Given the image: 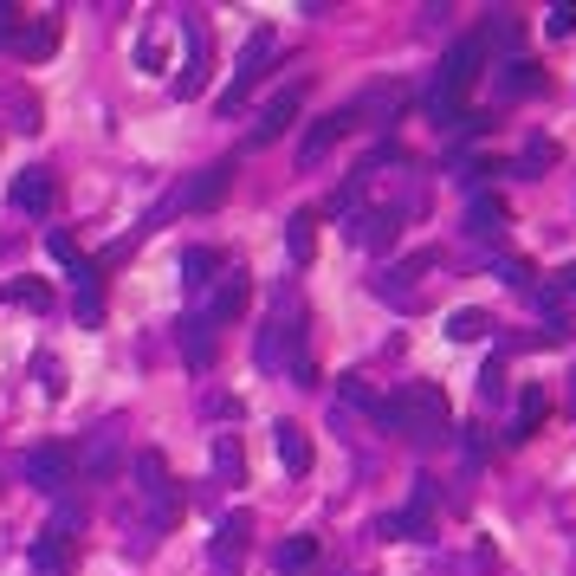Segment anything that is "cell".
<instances>
[{
	"mask_svg": "<svg viewBox=\"0 0 576 576\" xmlns=\"http://www.w3.org/2000/svg\"><path fill=\"white\" fill-rule=\"evenodd\" d=\"M544 33H551V39H570V33H576V7H551V13H544Z\"/></svg>",
	"mask_w": 576,
	"mask_h": 576,
	"instance_id": "obj_43",
	"label": "cell"
},
{
	"mask_svg": "<svg viewBox=\"0 0 576 576\" xmlns=\"http://www.w3.org/2000/svg\"><path fill=\"white\" fill-rule=\"evenodd\" d=\"M350 130H356V104H350V111H331V117H318V123L305 130V143H298V169H318V162L331 156V149L344 143Z\"/></svg>",
	"mask_w": 576,
	"mask_h": 576,
	"instance_id": "obj_13",
	"label": "cell"
},
{
	"mask_svg": "<svg viewBox=\"0 0 576 576\" xmlns=\"http://www.w3.org/2000/svg\"><path fill=\"white\" fill-rule=\"evenodd\" d=\"M395 408H402V441L441 447L447 434H454V408H447V389H441V382H402Z\"/></svg>",
	"mask_w": 576,
	"mask_h": 576,
	"instance_id": "obj_2",
	"label": "cell"
},
{
	"mask_svg": "<svg viewBox=\"0 0 576 576\" xmlns=\"http://www.w3.org/2000/svg\"><path fill=\"white\" fill-rule=\"evenodd\" d=\"M20 473H26V486L46 492V499H72V492H78V454H72V447H59V441L26 447Z\"/></svg>",
	"mask_w": 576,
	"mask_h": 576,
	"instance_id": "obj_3",
	"label": "cell"
},
{
	"mask_svg": "<svg viewBox=\"0 0 576 576\" xmlns=\"http://www.w3.org/2000/svg\"><path fill=\"white\" fill-rule=\"evenodd\" d=\"M337 395H344V402L356 408V415H369V421H376V415H382V402H389V395H382V389H376V382H369V376H363V369H350V376H344V382H337Z\"/></svg>",
	"mask_w": 576,
	"mask_h": 576,
	"instance_id": "obj_32",
	"label": "cell"
},
{
	"mask_svg": "<svg viewBox=\"0 0 576 576\" xmlns=\"http://www.w3.org/2000/svg\"><path fill=\"white\" fill-rule=\"evenodd\" d=\"M285 253H292V266H311V259H318V208H298L292 221H285Z\"/></svg>",
	"mask_w": 576,
	"mask_h": 576,
	"instance_id": "obj_26",
	"label": "cell"
},
{
	"mask_svg": "<svg viewBox=\"0 0 576 576\" xmlns=\"http://www.w3.org/2000/svg\"><path fill=\"white\" fill-rule=\"evenodd\" d=\"M130 473H136V492H143L149 505H162V499H169V492H175V479H169V460H162L156 447H143Z\"/></svg>",
	"mask_w": 576,
	"mask_h": 576,
	"instance_id": "obj_24",
	"label": "cell"
},
{
	"mask_svg": "<svg viewBox=\"0 0 576 576\" xmlns=\"http://www.w3.org/2000/svg\"><path fill=\"white\" fill-rule=\"evenodd\" d=\"M78 570V544L59 531H39L33 538V576H72Z\"/></svg>",
	"mask_w": 576,
	"mask_h": 576,
	"instance_id": "obj_21",
	"label": "cell"
},
{
	"mask_svg": "<svg viewBox=\"0 0 576 576\" xmlns=\"http://www.w3.org/2000/svg\"><path fill=\"white\" fill-rule=\"evenodd\" d=\"M318 564H324V544L311 538V531H292V538L272 551V570L279 576H318Z\"/></svg>",
	"mask_w": 576,
	"mask_h": 576,
	"instance_id": "obj_18",
	"label": "cell"
},
{
	"mask_svg": "<svg viewBox=\"0 0 576 576\" xmlns=\"http://www.w3.org/2000/svg\"><path fill=\"white\" fill-rule=\"evenodd\" d=\"M65 279H72V311H78V324H104V266H98V259L78 253L72 266H65Z\"/></svg>",
	"mask_w": 576,
	"mask_h": 576,
	"instance_id": "obj_10",
	"label": "cell"
},
{
	"mask_svg": "<svg viewBox=\"0 0 576 576\" xmlns=\"http://www.w3.org/2000/svg\"><path fill=\"white\" fill-rule=\"evenodd\" d=\"M570 576H576V557H570Z\"/></svg>",
	"mask_w": 576,
	"mask_h": 576,
	"instance_id": "obj_47",
	"label": "cell"
},
{
	"mask_svg": "<svg viewBox=\"0 0 576 576\" xmlns=\"http://www.w3.org/2000/svg\"><path fill=\"white\" fill-rule=\"evenodd\" d=\"M13 52H20V59H52V52H59V20L20 26V33H13Z\"/></svg>",
	"mask_w": 576,
	"mask_h": 576,
	"instance_id": "obj_30",
	"label": "cell"
},
{
	"mask_svg": "<svg viewBox=\"0 0 576 576\" xmlns=\"http://www.w3.org/2000/svg\"><path fill=\"white\" fill-rule=\"evenodd\" d=\"M305 344H311L305 298H298V285L285 279L279 292H272V318H266V331L253 337V363L266 369V376H279V369H298V363H311V356H305Z\"/></svg>",
	"mask_w": 576,
	"mask_h": 576,
	"instance_id": "obj_1",
	"label": "cell"
},
{
	"mask_svg": "<svg viewBox=\"0 0 576 576\" xmlns=\"http://www.w3.org/2000/svg\"><path fill=\"white\" fill-rule=\"evenodd\" d=\"M208 466H214V486H246V447H240V434H214V441H208Z\"/></svg>",
	"mask_w": 576,
	"mask_h": 576,
	"instance_id": "obj_22",
	"label": "cell"
},
{
	"mask_svg": "<svg viewBox=\"0 0 576 576\" xmlns=\"http://www.w3.org/2000/svg\"><path fill=\"white\" fill-rule=\"evenodd\" d=\"M175 344H182V363L195 369V376H208V369H214V331L201 324V311H188V318L175 324Z\"/></svg>",
	"mask_w": 576,
	"mask_h": 576,
	"instance_id": "obj_20",
	"label": "cell"
},
{
	"mask_svg": "<svg viewBox=\"0 0 576 576\" xmlns=\"http://www.w3.org/2000/svg\"><path fill=\"white\" fill-rule=\"evenodd\" d=\"M7 201L20 214H33V221H46L52 201H59V175H52V169H20V175H13V188H7Z\"/></svg>",
	"mask_w": 576,
	"mask_h": 576,
	"instance_id": "obj_14",
	"label": "cell"
},
{
	"mask_svg": "<svg viewBox=\"0 0 576 576\" xmlns=\"http://www.w3.org/2000/svg\"><path fill=\"white\" fill-rule=\"evenodd\" d=\"M272 441H279V466H285L292 479L311 473V434L298 428V421H279V428H272Z\"/></svg>",
	"mask_w": 576,
	"mask_h": 576,
	"instance_id": "obj_25",
	"label": "cell"
},
{
	"mask_svg": "<svg viewBox=\"0 0 576 576\" xmlns=\"http://www.w3.org/2000/svg\"><path fill=\"white\" fill-rule=\"evenodd\" d=\"M46 253H52V259H65V266H72V259H78L72 233H65V227H46Z\"/></svg>",
	"mask_w": 576,
	"mask_h": 576,
	"instance_id": "obj_44",
	"label": "cell"
},
{
	"mask_svg": "<svg viewBox=\"0 0 576 576\" xmlns=\"http://www.w3.org/2000/svg\"><path fill=\"white\" fill-rule=\"evenodd\" d=\"M499 279L518 285V292H531V285H538V272H531V259H499Z\"/></svg>",
	"mask_w": 576,
	"mask_h": 576,
	"instance_id": "obj_39",
	"label": "cell"
},
{
	"mask_svg": "<svg viewBox=\"0 0 576 576\" xmlns=\"http://www.w3.org/2000/svg\"><path fill=\"white\" fill-rule=\"evenodd\" d=\"M221 266H227V259L214 253V246H188V253H182V285H188V292H208Z\"/></svg>",
	"mask_w": 576,
	"mask_h": 576,
	"instance_id": "obj_31",
	"label": "cell"
},
{
	"mask_svg": "<svg viewBox=\"0 0 576 576\" xmlns=\"http://www.w3.org/2000/svg\"><path fill=\"white\" fill-rule=\"evenodd\" d=\"M201 415H208V421H214V415H221V421H240V395H227V389L208 395V402H201Z\"/></svg>",
	"mask_w": 576,
	"mask_h": 576,
	"instance_id": "obj_42",
	"label": "cell"
},
{
	"mask_svg": "<svg viewBox=\"0 0 576 576\" xmlns=\"http://www.w3.org/2000/svg\"><path fill=\"white\" fill-rule=\"evenodd\" d=\"M434 505H441V479H415V492H408V512H421V518H428Z\"/></svg>",
	"mask_w": 576,
	"mask_h": 576,
	"instance_id": "obj_38",
	"label": "cell"
},
{
	"mask_svg": "<svg viewBox=\"0 0 576 576\" xmlns=\"http://www.w3.org/2000/svg\"><path fill=\"white\" fill-rule=\"evenodd\" d=\"M408 104H415V85H376V91H363L356 98V117H369V130H395V123L408 117Z\"/></svg>",
	"mask_w": 576,
	"mask_h": 576,
	"instance_id": "obj_12",
	"label": "cell"
},
{
	"mask_svg": "<svg viewBox=\"0 0 576 576\" xmlns=\"http://www.w3.org/2000/svg\"><path fill=\"white\" fill-rule=\"evenodd\" d=\"M544 415H551V402H544V389H525V402H518V415H512V434H505V447H525L531 434L544 428Z\"/></svg>",
	"mask_w": 576,
	"mask_h": 576,
	"instance_id": "obj_29",
	"label": "cell"
},
{
	"mask_svg": "<svg viewBox=\"0 0 576 576\" xmlns=\"http://www.w3.org/2000/svg\"><path fill=\"white\" fill-rule=\"evenodd\" d=\"M182 39H188V52H182V72H175V98H201L208 91V26L188 20Z\"/></svg>",
	"mask_w": 576,
	"mask_h": 576,
	"instance_id": "obj_15",
	"label": "cell"
},
{
	"mask_svg": "<svg viewBox=\"0 0 576 576\" xmlns=\"http://www.w3.org/2000/svg\"><path fill=\"white\" fill-rule=\"evenodd\" d=\"M551 169H557V143H551V136H531V143L512 156V175H518V182H544Z\"/></svg>",
	"mask_w": 576,
	"mask_h": 576,
	"instance_id": "obj_27",
	"label": "cell"
},
{
	"mask_svg": "<svg viewBox=\"0 0 576 576\" xmlns=\"http://www.w3.org/2000/svg\"><path fill=\"white\" fill-rule=\"evenodd\" d=\"M376 531H382V538H395V544H428V538H434V518H421V512H389V518H376Z\"/></svg>",
	"mask_w": 576,
	"mask_h": 576,
	"instance_id": "obj_34",
	"label": "cell"
},
{
	"mask_svg": "<svg viewBox=\"0 0 576 576\" xmlns=\"http://www.w3.org/2000/svg\"><path fill=\"white\" fill-rule=\"evenodd\" d=\"M428 272H434V253H415V259H402V266L376 272L369 292H376L382 305H395V311H415L421 305V279H428Z\"/></svg>",
	"mask_w": 576,
	"mask_h": 576,
	"instance_id": "obj_5",
	"label": "cell"
},
{
	"mask_svg": "<svg viewBox=\"0 0 576 576\" xmlns=\"http://www.w3.org/2000/svg\"><path fill=\"white\" fill-rule=\"evenodd\" d=\"M227 188H233V162L195 169L182 188H175V208H182V214H208V208H221V201H227Z\"/></svg>",
	"mask_w": 576,
	"mask_h": 576,
	"instance_id": "obj_9",
	"label": "cell"
},
{
	"mask_svg": "<svg viewBox=\"0 0 576 576\" xmlns=\"http://www.w3.org/2000/svg\"><path fill=\"white\" fill-rule=\"evenodd\" d=\"M13 117H20V123H13L20 136H33V130H39V104L26 98V91H13Z\"/></svg>",
	"mask_w": 576,
	"mask_h": 576,
	"instance_id": "obj_41",
	"label": "cell"
},
{
	"mask_svg": "<svg viewBox=\"0 0 576 576\" xmlns=\"http://www.w3.org/2000/svg\"><path fill=\"white\" fill-rule=\"evenodd\" d=\"M298 111H305V85H285V91H272V98H266V111H259V123L246 130V149H266V143H279V136L298 123Z\"/></svg>",
	"mask_w": 576,
	"mask_h": 576,
	"instance_id": "obj_8",
	"label": "cell"
},
{
	"mask_svg": "<svg viewBox=\"0 0 576 576\" xmlns=\"http://www.w3.org/2000/svg\"><path fill=\"white\" fill-rule=\"evenodd\" d=\"M136 65H143V72H162V39H156V33L136 46Z\"/></svg>",
	"mask_w": 576,
	"mask_h": 576,
	"instance_id": "obj_45",
	"label": "cell"
},
{
	"mask_svg": "<svg viewBox=\"0 0 576 576\" xmlns=\"http://www.w3.org/2000/svg\"><path fill=\"white\" fill-rule=\"evenodd\" d=\"M246 544H253V512H227L221 531L208 544V576H240L246 570Z\"/></svg>",
	"mask_w": 576,
	"mask_h": 576,
	"instance_id": "obj_6",
	"label": "cell"
},
{
	"mask_svg": "<svg viewBox=\"0 0 576 576\" xmlns=\"http://www.w3.org/2000/svg\"><path fill=\"white\" fill-rule=\"evenodd\" d=\"M505 227H512V214H505V201H499V195H466V240L499 246V240H505Z\"/></svg>",
	"mask_w": 576,
	"mask_h": 576,
	"instance_id": "obj_16",
	"label": "cell"
},
{
	"mask_svg": "<svg viewBox=\"0 0 576 576\" xmlns=\"http://www.w3.org/2000/svg\"><path fill=\"white\" fill-rule=\"evenodd\" d=\"M479 395H486V402H505V363H499V356L479 369Z\"/></svg>",
	"mask_w": 576,
	"mask_h": 576,
	"instance_id": "obj_40",
	"label": "cell"
},
{
	"mask_svg": "<svg viewBox=\"0 0 576 576\" xmlns=\"http://www.w3.org/2000/svg\"><path fill=\"white\" fill-rule=\"evenodd\" d=\"M428 208H434V188L421 182V175H402V201H395L402 227H408V221H428Z\"/></svg>",
	"mask_w": 576,
	"mask_h": 576,
	"instance_id": "obj_35",
	"label": "cell"
},
{
	"mask_svg": "<svg viewBox=\"0 0 576 576\" xmlns=\"http://www.w3.org/2000/svg\"><path fill=\"white\" fill-rule=\"evenodd\" d=\"M447 337H454V344H486L492 337V311H479V305L447 311Z\"/></svg>",
	"mask_w": 576,
	"mask_h": 576,
	"instance_id": "obj_33",
	"label": "cell"
},
{
	"mask_svg": "<svg viewBox=\"0 0 576 576\" xmlns=\"http://www.w3.org/2000/svg\"><path fill=\"white\" fill-rule=\"evenodd\" d=\"M473 39L486 46V59H499V65H505V59H525V20H518L512 7H492L486 26H479Z\"/></svg>",
	"mask_w": 576,
	"mask_h": 576,
	"instance_id": "obj_11",
	"label": "cell"
},
{
	"mask_svg": "<svg viewBox=\"0 0 576 576\" xmlns=\"http://www.w3.org/2000/svg\"><path fill=\"white\" fill-rule=\"evenodd\" d=\"M246 298H253V285H246L240 272H227V279L208 292V305H201V324H208V331H214V324H233L246 311Z\"/></svg>",
	"mask_w": 576,
	"mask_h": 576,
	"instance_id": "obj_19",
	"label": "cell"
},
{
	"mask_svg": "<svg viewBox=\"0 0 576 576\" xmlns=\"http://www.w3.org/2000/svg\"><path fill=\"white\" fill-rule=\"evenodd\" d=\"M551 292H557V298H576V259H570V266L551 279Z\"/></svg>",
	"mask_w": 576,
	"mask_h": 576,
	"instance_id": "obj_46",
	"label": "cell"
},
{
	"mask_svg": "<svg viewBox=\"0 0 576 576\" xmlns=\"http://www.w3.org/2000/svg\"><path fill=\"white\" fill-rule=\"evenodd\" d=\"M0 305H20V311H52V285L46 279H0Z\"/></svg>",
	"mask_w": 576,
	"mask_h": 576,
	"instance_id": "obj_28",
	"label": "cell"
},
{
	"mask_svg": "<svg viewBox=\"0 0 576 576\" xmlns=\"http://www.w3.org/2000/svg\"><path fill=\"white\" fill-rule=\"evenodd\" d=\"M111 466H117V428H91L85 447H78V486L111 479Z\"/></svg>",
	"mask_w": 576,
	"mask_h": 576,
	"instance_id": "obj_17",
	"label": "cell"
},
{
	"mask_svg": "<svg viewBox=\"0 0 576 576\" xmlns=\"http://www.w3.org/2000/svg\"><path fill=\"white\" fill-rule=\"evenodd\" d=\"M33 376H39V389H46L52 402H59V395H65V363H59V356H52V350H39V356H33Z\"/></svg>",
	"mask_w": 576,
	"mask_h": 576,
	"instance_id": "obj_36",
	"label": "cell"
},
{
	"mask_svg": "<svg viewBox=\"0 0 576 576\" xmlns=\"http://www.w3.org/2000/svg\"><path fill=\"white\" fill-rule=\"evenodd\" d=\"M78 525H85V505H78V499H59V512H52L46 531H59V538H78Z\"/></svg>",
	"mask_w": 576,
	"mask_h": 576,
	"instance_id": "obj_37",
	"label": "cell"
},
{
	"mask_svg": "<svg viewBox=\"0 0 576 576\" xmlns=\"http://www.w3.org/2000/svg\"><path fill=\"white\" fill-rule=\"evenodd\" d=\"M266 59H272V26H266V33H253V39L240 46V59H233V78L221 85V98H214V111H221V117H233V111H240V104H246V91H253L259 78H266V72H259Z\"/></svg>",
	"mask_w": 576,
	"mask_h": 576,
	"instance_id": "obj_4",
	"label": "cell"
},
{
	"mask_svg": "<svg viewBox=\"0 0 576 576\" xmlns=\"http://www.w3.org/2000/svg\"><path fill=\"white\" fill-rule=\"evenodd\" d=\"M492 91H499L505 104H512V98H531V91H544V65H538V59H505L499 78H492Z\"/></svg>",
	"mask_w": 576,
	"mask_h": 576,
	"instance_id": "obj_23",
	"label": "cell"
},
{
	"mask_svg": "<svg viewBox=\"0 0 576 576\" xmlns=\"http://www.w3.org/2000/svg\"><path fill=\"white\" fill-rule=\"evenodd\" d=\"M344 233H350L356 253L382 259V253H395V240H402V214H395V208H356Z\"/></svg>",
	"mask_w": 576,
	"mask_h": 576,
	"instance_id": "obj_7",
	"label": "cell"
}]
</instances>
